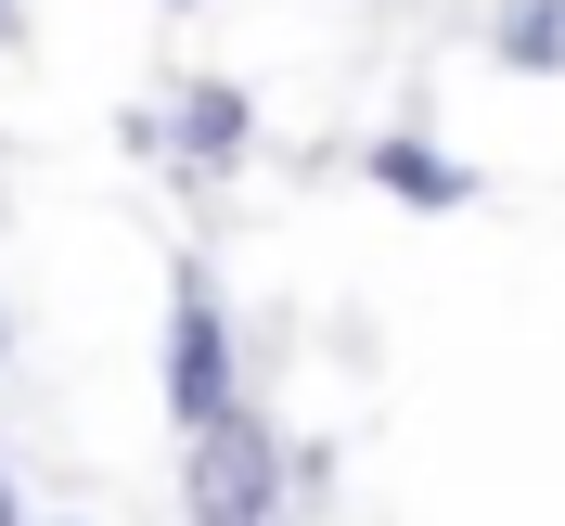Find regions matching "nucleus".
Wrapping results in <instances>:
<instances>
[{
    "label": "nucleus",
    "mask_w": 565,
    "mask_h": 526,
    "mask_svg": "<svg viewBox=\"0 0 565 526\" xmlns=\"http://www.w3.org/2000/svg\"><path fill=\"white\" fill-rule=\"evenodd\" d=\"M180 526H296L282 423H270L257 386H232L206 423H180Z\"/></svg>",
    "instance_id": "1"
},
{
    "label": "nucleus",
    "mask_w": 565,
    "mask_h": 526,
    "mask_svg": "<svg viewBox=\"0 0 565 526\" xmlns=\"http://www.w3.org/2000/svg\"><path fill=\"white\" fill-rule=\"evenodd\" d=\"M232 386H245V347H232L218 270L206 257H168V423H206Z\"/></svg>",
    "instance_id": "2"
},
{
    "label": "nucleus",
    "mask_w": 565,
    "mask_h": 526,
    "mask_svg": "<svg viewBox=\"0 0 565 526\" xmlns=\"http://www.w3.org/2000/svg\"><path fill=\"white\" fill-rule=\"evenodd\" d=\"M245 154H257V104H245V77L193 65V77L168 90V180L193 193V206H206V193L245 168Z\"/></svg>",
    "instance_id": "3"
},
{
    "label": "nucleus",
    "mask_w": 565,
    "mask_h": 526,
    "mask_svg": "<svg viewBox=\"0 0 565 526\" xmlns=\"http://www.w3.org/2000/svg\"><path fill=\"white\" fill-rule=\"evenodd\" d=\"M360 180H373L386 206H412V218H450V206H476V193H489V180L462 168L437 129H386L373 154H360Z\"/></svg>",
    "instance_id": "4"
},
{
    "label": "nucleus",
    "mask_w": 565,
    "mask_h": 526,
    "mask_svg": "<svg viewBox=\"0 0 565 526\" xmlns=\"http://www.w3.org/2000/svg\"><path fill=\"white\" fill-rule=\"evenodd\" d=\"M489 65L501 77H565V0H489Z\"/></svg>",
    "instance_id": "5"
},
{
    "label": "nucleus",
    "mask_w": 565,
    "mask_h": 526,
    "mask_svg": "<svg viewBox=\"0 0 565 526\" xmlns=\"http://www.w3.org/2000/svg\"><path fill=\"white\" fill-rule=\"evenodd\" d=\"M116 141H129L141 168H168V104H116Z\"/></svg>",
    "instance_id": "6"
},
{
    "label": "nucleus",
    "mask_w": 565,
    "mask_h": 526,
    "mask_svg": "<svg viewBox=\"0 0 565 526\" xmlns=\"http://www.w3.org/2000/svg\"><path fill=\"white\" fill-rule=\"evenodd\" d=\"M0 526H26V489H13V475H0Z\"/></svg>",
    "instance_id": "7"
},
{
    "label": "nucleus",
    "mask_w": 565,
    "mask_h": 526,
    "mask_svg": "<svg viewBox=\"0 0 565 526\" xmlns=\"http://www.w3.org/2000/svg\"><path fill=\"white\" fill-rule=\"evenodd\" d=\"M26 526H90V514H26Z\"/></svg>",
    "instance_id": "8"
},
{
    "label": "nucleus",
    "mask_w": 565,
    "mask_h": 526,
    "mask_svg": "<svg viewBox=\"0 0 565 526\" xmlns=\"http://www.w3.org/2000/svg\"><path fill=\"white\" fill-rule=\"evenodd\" d=\"M154 13H206V0H154Z\"/></svg>",
    "instance_id": "9"
},
{
    "label": "nucleus",
    "mask_w": 565,
    "mask_h": 526,
    "mask_svg": "<svg viewBox=\"0 0 565 526\" xmlns=\"http://www.w3.org/2000/svg\"><path fill=\"white\" fill-rule=\"evenodd\" d=\"M0 359H13V321H0Z\"/></svg>",
    "instance_id": "10"
},
{
    "label": "nucleus",
    "mask_w": 565,
    "mask_h": 526,
    "mask_svg": "<svg viewBox=\"0 0 565 526\" xmlns=\"http://www.w3.org/2000/svg\"><path fill=\"white\" fill-rule=\"evenodd\" d=\"M0 26H13V0H0Z\"/></svg>",
    "instance_id": "11"
}]
</instances>
